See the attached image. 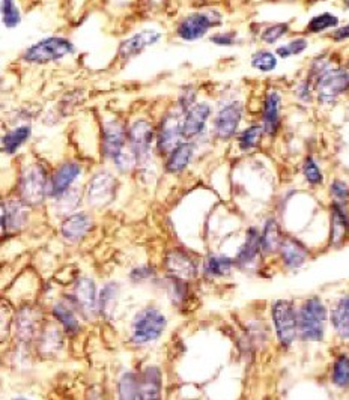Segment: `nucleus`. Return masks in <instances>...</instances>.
<instances>
[{"label":"nucleus","mask_w":349,"mask_h":400,"mask_svg":"<svg viewBox=\"0 0 349 400\" xmlns=\"http://www.w3.org/2000/svg\"><path fill=\"white\" fill-rule=\"evenodd\" d=\"M329 308L318 296H310L298 310V337L302 341H321L325 337Z\"/></svg>","instance_id":"1"},{"label":"nucleus","mask_w":349,"mask_h":400,"mask_svg":"<svg viewBox=\"0 0 349 400\" xmlns=\"http://www.w3.org/2000/svg\"><path fill=\"white\" fill-rule=\"evenodd\" d=\"M271 317L278 343L289 348L298 337V310L289 300H277L271 305Z\"/></svg>","instance_id":"2"},{"label":"nucleus","mask_w":349,"mask_h":400,"mask_svg":"<svg viewBox=\"0 0 349 400\" xmlns=\"http://www.w3.org/2000/svg\"><path fill=\"white\" fill-rule=\"evenodd\" d=\"M166 328L164 315L154 307H148L142 310L133 322L131 339L137 345H145L152 340H157Z\"/></svg>","instance_id":"3"},{"label":"nucleus","mask_w":349,"mask_h":400,"mask_svg":"<svg viewBox=\"0 0 349 400\" xmlns=\"http://www.w3.org/2000/svg\"><path fill=\"white\" fill-rule=\"evenodd\" d=\"M73 51L74 47L68 40L47 38L27 49L25 53V61L32 63H47L51 61H58Z\"/></svg>","instance_id":"4"},{"label":"nucleus","mask_w":349,"mask_h":400,"mask_svg":"<svg viewBox=\"0 0 349 400\" xmlns=\"http://www.w3.org/2000/svg\"><path fill=\"white\" fill-rule=\"evenodd\" d=\"M21 199L27 205H39L46 196V171L41 166H29L20 179Z\"/></svg>","instance_id":"5"},{"label":"nucleus","mask_w":349,"mask_h":400,"mask_svg":"<svg viewBox=\"0 0 349 400\" xmlns=\"http://www.w3.org/2000/svg\"><path fill=\"white\" fill-rule=\"evenodd\" d=\"M317 89L322 102H331L349 89V75L343 70H326L321 74Z\"/></svg>","instance_id":"6"},{"label":"nucleus","mask_w":349,"mask_h":400,"mask_svg":"<svg viewBox=\"0 0 349 400\" xmlns=\"http://www.w3.org/2000/svg\"><path fill=\"white\" fill-rule=\"evenodd\" d=\"M214 16H219L216 13H199V14H191L185 20H183L181 25L178 28V35L185 41H195L205 35L208 29L219 23L214 21Z\"/></svg>","instance_id":"7"},{"label":"nucleus","mask_w":349,"mask_h":400,"mask_svg":"<svg viewBox=\"0 0 349 400\" xmlns=\"http://www.w3.org/2000/svg\"><path fill=\"white\" fill-rule=\"evenodd\" d=\"M116 191V181L110 174L101 171V174L95 175L89 186V202L94 207H103L107 205L115 196Z\"/></svg>","instance_id":"8"},{"label":"nucleus","mask_w":349,"mask_h":400,"mask_svg":"<svg viewBox=\"0 0 349 400\" xmlns=\"http://www.w3.org/2000/svg\"><path fill=\"white\" fill-rule=\"evenodd\" d=\"M278 253L283 265L289 269L300 268L309 257L307 247L301 244L298 239L290 236L283 238V241H281V246L278 248Z\"/></svg>","instance_id":"9"},{"label":"nucleus","mask_w":349,"mask_h":400,"mask_svg":"<svg viewBox=\"0 0 349 400\" xmlns=\"http://www.w3.org/2000/svg\"><path fill=\"white\" fill-rule=\"evenodd\" d=\"M166 268L171 276L176 280H193L196 277V265L185 253L179 250H173L166 257Z\"/></svg>","instance_id":"10"},{"label":"nucleus","mask_w":349,"mask_h":400,"mask_svg":"<svg viewBox=\"0 0 349 400\" xmlns=\"http://www.w3.org/2000/svg\"><path fill=\"white\" fill-rule=\"evenodd\" d=\"M349 239V215L342 203L334 202L331 207V232L330 244L339 248Z\"/></svg>","instance_id":"11"},{"label":"nucleus","mask_w":349,"mask_h":400,"mask_svg":"<svg viewBox=\"0 0 349 400\" xmlns=\"http://www.w3.org/2000/svg\"><path fill=\"white\" fill-rule=\"evenodd\" d=\"M139 400L161 399V372L159 368H146L139 380Z\"/></svg>","instance_id":"12"},{"label":"nucleus","mask_w":349,"mask_h":400,"mask_svg":"<svg viewBox=\"0 0 349 400\" xmlns=\"http://www.w3.org/2000/svg\"><path fill=\"white\" fill-rule=\"evenodd\" d=\"M161 38V35L159 32H152V30H143L140 33H136V35L128 38L127 41H123L121 44L119 49V54L122 59H131L133 56L139 54L140 51H143L148 45L155 44Z\"/></svg>","instance_id":"13"},{"label":"nucleus","mask_w":349,"mask_h":400,"mask_svg":"<svg viewBox=\"0 0 349 400\" xmlns=\"http://www.w3.org/2000/svg\"><path fill=\"white\" fill-rule=\"evenodd\" d=\"M259 253H262L261 234L257 232V229L252 227V229H249V231H247L245 241L241 246L238 255H236V257H235V264L241 267V268L249 267L256 260Z\"/></svg>","instance_id":"14"},{"label":"nucleus","mask_w":349,"mask_h":400,"mask_svg":"<svg viewBox=\"0 0 349 400\" xmlns=\"http://www.w3.org/2000/svg\"><path fill=\"white\" fill-rule=\"evenodd\" d=\"M241 119L240 104H231L224 107L216 119V133L220 139H229L238 128Z\"/></svg>","instance_id":"15"},{"label":"nucleus","mask_w":349,"mask_h":400,"mask_svg":"<svg viewBox=\"0 0 349 400\" xmlns=\"http://www.w3.org/2000/svg\"><path fill=\"white\" fill-rule=\"evenodd\" d=\"M125 130L118 122H110L104 127L103 134V152L106 157L115 158L125 145Z\"/></svg>","instance_id":"16"},{"label":"nucleus","mask_w":349,"mask_h":400,"mask_svg":"<svg viewBox=\"0 0 349 400\" xmlns=\"http://www.w3.org/2000/svg\"><path fill=\"white\" fill-rule=\"evenodd\" d=\"M179 134H183V125L179 122L178 116H167L163 122L159 137V147L163 154H169L175 150Z\"/></svg>","instance_id":"17"},{"label":"nucleus","mask_w":349,"mask_h":400,"mask_svg":"<svg viewBox=\"0 0 349 400\" xmlns=\"http://www.w3.org/2000/svg\"><path fill=\"white\" fill-rule=\"evenodd\" d=\"M128 137L131 142L133 152H136L137 157H142L149 150V145L152 140V127L146 121H137L131 127Z\"/></svg>","instance_id":"18"},{"label":"nucleus","mask_w":349,"mask_h":400,"mask_svg":"<svg viewBox=\"0 0 349 400\" xmlns=\"http://www.w3.org/2000/svg\"><path fill=\"white\" fill-rule=\"evenodd\" d=\"M209 113L211 110L207 104H199L191 109L183 123V135L188 137V139L190 137L197 135L202 130H204Z\"/></svg>","instance_id":"19"},{"label":"nucleus","mask_w":349,"mask_h":400,"mask_svg":"<svg viewBox=\"0 0 349 400\" xmlns=\"http://www.w3.org/2000/svg\"><path fill=\"white\" fill-rule=\"evenodd\" d=\"M80 175V167L74 163H66L63 164L53 178V184H51V193L53 196L59 198L62 194H65V191L70 188V186L74 182V179Z\"/></svg>","instance_id":"20"},{"label":"nucleus","mask_w":349,"mask_h":400,"mask_svg":"<svg viewBox=\"0 0 349 400\" xmlns=\"http://www.w3.org/2000/svg\"><path fill=\"white\" fill-rule=\"evenodd\" d=\"M89 227H91V220H89L86 214H74L63 222L62 235L66 239H70V241H78V239L87 234Z\"/></svg>","instance_id":"21"},{"label":"nucleus","mask_w":349,"mask_h":400,"mask_svg":"<svg viewBox=\"0 0 349 400\" xmlns=\"http://www.w3.org/2000/svg\"><path fill=\"white\" fill-rule=\"evenodd\" d=\"M283 235H281V231L278 227V223L271 219L268 220L264 226V231L261 232V248H262V255H271L278 251L281 241H283Z\"/></svg>","instance_id":"22"},{"label":"nucleus","mask_w":349,"mask_h":400,"mask_svg":"<svg viewBox=\"0 0 349 400\" xmlns=\"http://www.w3.org/2000/svg\"><path fill=\"white\" fill-rule=\"evenodd\" d=\"M280 122V95L273 90L265 98L264 107V130L268 134H274Z\"/></svg>","instance_id":"23"},{"label":"nucleus","mask_w":349,"mask_h":400,"mask_svg":"<svg viewBox=\"0 0 349 400\" xmlns=\"http://www.w3.org/2000/svg\"><path fill=\"white\" fill-rule=\"evenodd\" d=\"M26 222V211L20 202H9L2 205V229H20Z\"/></svg>","instance_id":"24"},{"label":"nucleus","mask_w":349,"mask_h":400,"mask_svg":"<svg viewBox=\"0 0 349 400\" xmlns=\"http://www.w3.org/2000/svg\"><path fill=\"white\" fill-rule=\"evenodd\" d=\"M74 293L77 303L80 304V307L86 313H92L97 307L95 303V286L94 281L89 279H80L77 280L75 288H74Z\"/></svg>","instance_id":"25"},{"label":"nucleus","mask_w":349,"mask_h":400,"mask_svg":"<svg viewBox=\"0 0 349 400\" xmlns=\"http://www.w3.org/2000/svg\"><path fill=\"white\" fill-rule=\"evenodd\" d=\"M330 324L333 325L334 333L342 340L349 339V308L341 301L330 312Z\"/></svg>","instance_id":"26"},{"label":"nucleus","mask_w":349,"mask_h":400,"mask_svg":"<svg viewBox=\"0 0 349 400\" xmlns=\"http://www.w3.org/2000/svg\"><path fill=\"white\" fill-rule=\"evenodd\" d=\"M191 155H193V146L188 143L178 145L172 151L171 157H169V162L166 166L167 170L171 171V174H178V171L184 170L190 163Z\"/></svg>","instance_id":"27"},{"label":"nucleus","mask_w":349,"mask_h":400,"mask_svg":"<svg viewBox=\"0 0 349 400\" xmlns=\"http://www.w3.org/2000/svg\"><path fill=\"white\" fill-rule=\"evenodd\" d=\"M38 328V317L32 308H23L17 316V334L20 339L27 340L35 336Z\"/></svg>","instance_id":"28"},{"label":"nucleus","mask_w":349,"mask_h":400,"mask_svg":"<svg viewBox=\"0 0 349 400\" xmlns=\"http://www.w3.org/2000/svg\"><path fill=\"white\" fill-rule=\"evenodd\" d=\"M331 382L339 388L349 387V353L342 352L333 361Z\"/></svg>","instance_id":"29"},{"label":"nucleus","mask_w":349,"mask_h":400,"mask_svg":"<svg viewBox=\"0 0 349 400\" xmlns=\"http://www.w3.org/2000/svg\"><path fill=\"white\" fill-rule=\"evenodd\" d=\"M233 264H235V260L228 256H209L207 259L205 271L209 274V276H214V277L228 276Z\"/></svg>","instance_id":"30"},{"label":"nucleus","mask_w":349,"mask_h":400,"mask_svg":"<svg viewBox=\"0 0 349 400\" xmlns=\"http://www.w3.org/2000/svg\"><path fill=\"white\" fill-rule=\"evenodd\" d=\"M29 134H30V130L27 127H20V128L9 131L4 137V151L6 154H14L18 147L27 140Z\"/></svg>","instance_id":"31"},{"label":"nucleus","mask_w":349,"mask_h":400,"mask_svg":"<svg viewBox=\"0 0 349 400\" xmlns=\"http://www.w3.org/2000/svg\"><path fill=\"white\" fill-rule=\"evenodd\" d=\"M137 380L133 373H123L119 381V400H139Z\"/></svg>","instance_id":"32"},{"label":"nucleus","mask_w":349,"mask_h":400,"mask_svg":"<svg viewBox=\"0 0 349 400\" xmlns=\"http://www.w3.org/2000/svg\"><path fill=\"white\" fill-rule=\"evenodd\" d=\"M53 313H54L56 319H58V321L65 327L66 331H70V333H75V331L78 329V322H77L75 316L73 315L70 308L65 307L62 303L54 305Z\"/></svg>","instance_id":"33"},{"label":"nucleus","mask_w":349,"mask_h":400,"mask_svg":"<svg viewBox=\"0 0 349 400\" xmlns=\"http://www.w3.org/2000/svg\"><path fill=\"white\" fill-rule=\"evenodd\" d=\"M337 25H339V18L329 14V13H325V14H321L318 17L312 18L310 23H309V26H307V30L313 32V33H318V32H322L325 29L334 28Z\"/></svg>","instance_id":"34"},{"label":"nucleus","mask_w":349,"mask_h":400,"mask_svg":"<svg viewBox=\"0 0 349 400\" xmlns=\"http://www.w3.org/2000/svg\"><path fill=\"white\" fill-rule=\"evenodd\" d=\"M261 137H262V128L255 125V127L247 128L240 135V146L243 147L244 151L253 150V147H256L259 145V142H261Z\"/></svg>","instance_id":"35"},{"label":"nucleus","mask_w":349,"mask_h":400,"mask_svg":"<svg viewBox=\"0 0 349 400\" xmlns=\"http://www.w3.org/2000/svg\"><path fill=\"white\" fill-rule=\"evenodd\" d=\"M252 63H253V66L256 68V70L268 73V71L274 70L276 65H277V59H276V56L273 53L259 51V53H256L253 56Z\"/></svg>","instance_id":"36"},{"label":"nucleus","mask_w":349,"mask_h":400,"mask_svg":"<svg viewBox=\"0 0 349 400\" xmlns=\"http://www.w3.org/2000/svg\"><path fill=\"white\" fill-rule=\"evenodd\" d=\"M302 171H304V176H306L309 184H312V186H319V184H322L324 176H322V174H321V170H319L318 164L313 162V158H307L306 162H304Z\"/></svg>","instance_id":"37"},{"label":"nucleus","mask_w":349,"mask_h":400,"mask_svg":"<svg viewBox=\"0 0 349 400\" xmlns=\"http://www.w3.org/2000/svg\"><path fill=\"white\" fill-rule=\"evenodd\" d=\"M2 14L8 28H16L20 23V13L14 5V0H2Z\"/></svg>","instance_id":"38"},{"label":"nucleus","mask_w":349,"mask_h":400,"mask_svg":"<svg viewBox=\"0 0 349 400\" xmlns=\"http://www.w3.org/2000/svg\"><path fill=\"white\" fill-rule=\"evenodd\" d=\"M115 301H116V286L110 283L103 289V292H101V296H99L101 313L109 315L110 308L114 307V304H111V303H115Z\"/></svg>","instance_id":"39"},{"label":"nucleus","mask_w":349,"mask_h":400,"mask_svg":"<svg viewBox=\"0 0 349 400\" xmlns=\"http://www.w3.org/2000/svg\"><path fill=\"white\" fill-rule=\"evenodd\" d=\"M306 47H307V41L304 38H298V40L289 42L288 45H283V47H278L277 54L281 57H289L294 54H300L301 51L306 50Z\"/></svg>","instance_id":"40"},{"label":"nucleus","mask_w":349,"mask_h":400,"mask_svg":"<svg viewBox=\"0 0 349 400\" xmlns=\"http://www.w3.org/2000/svg\"><path fill=\"white\" fill-rule=\"evenodd\" d=\"M288 30H289V26L286 25V23H280V25L268 28L262 33V40L265 42H268V44H273V42H276L277 40H280L281 37H283Z\"/></svg>","instance_id":"41"},{"label":"nucleus","mask_w":349,"mask_h":400,"mask_svg":"<svg viewBox=\"0 0 349 400\" xmlns=\"http://www.w3.org/2000/svg\"><path fill=\"white\" fill-rule=\"evenodd\" d=\"M330 191H331V196L334 198V200L337 203H345L349 200V187L348 184H345L343 181H334L331 187H330Z\"/></svg>","instance_id":"42"},{"label":"nucleus","mask_w":349,"mask_h":400,"mask_svg":"<svg viewBox=\"0 0 349 400\" xmlns=\"http://www.w3.org/2000/svg\"><path fill=\"white\" fill-rule=\"evenodd\" d=\"M136 152H125V151H121L116 157H115V163L119 167V170L122 171H128L134 167L136 164Z\"/></svg>","instance_id":"43"},{"label":"nucleus","mask_w":349,"mask_h":400,"mask_svg":"<svg viewBox=\"0 0 349 400\" xmlns=\"http://www.w3.org/2000/svg\"><path fill=\"white\" fill-rule=\"evenodd\" d=\"M154 274V269H151L149 267H142V268H136L133 272H131V277L134 280H145V279H148L151 277Z\"/></svg>","instance_id":"44"},{"label":"nucleus","mask_w":349,"mask_h":400,"mask_svg":"<svg viewBox=\"0 0 349 400\" xmlns=\"http://www.w3.org/2000/svg\"><path fill=\"white\" fill-rule=\"evenodd\" d=\"M211 41L219 45H232L235 42V35H232V33H221V35L212 37Z\"/></svg>","instance_id":"45"},{"label":"nucleus","mask_w":349,"mask_h":400,"mask_svg":"<svg viewBox=\"0 0 349 400\" xmlns=\"http://www.w3.org/2000/svg\"><path fill=\"white\" fill-rule=\"evenodd\" d=\"M346 38H349V25L345 26V28H341L339 30L334 33V40H337V41L346 40Z\"/></svg>","instance_id":"46"},{"label":"nucleus","mask_w":349,"mask_h":400,"mask_svg":"<svg viewBox=\"0 0 349 400\" xmlns=\"http://www.w3.org/2000/svg\"><path fill=\"white\" fill-rule=\"evenodd\" d=\"M341 303H342V304H345V305L349 308V293H348L346 296H343V298L341 300Z\"/></svg>","instance_id":"47"},{"label":"nucleus","mask_w":349,"mask_h":400,"mask_svg":"<svg viewBox=\"0 0 349 400\" xmlns=\"http://www.w3.org/2000/svg\"><path fill=\"white\" fill-rule=\"evenodd\" d=\"M14 400H26V399H14Z\"/></svg>","instance_id":"48"},{"label":"nucleus","mask_w":349,"mask_h":400,"mask_svg":"<svg viewBox=\"0 0 349 400\" xmlns=\"http://www.w3.org/2000/svg\"><path fill=\"white\" fill-rule=\"evenodd\" d=\"M348 6H349V2H348Z\"/></svg>","instance_id":"49"}]
</instances>
